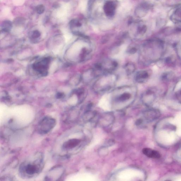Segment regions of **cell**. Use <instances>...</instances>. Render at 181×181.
Masks as SVG:
<instances>
[{"label": "cell", "instance_id": "cell-14", "mask_svg": "<svg viewBox=\"0 0 181 181\" xmlns=\"http://www.w3.org/2000/svg\"><path fill=\"white\" fill-rule=\"evenodd\" d=\"M137 52V49L136 48L134 47H132L129 48L128 50H127V52L129 53V54H134Z\"/></svg>", "mask_w": 181, "mask_h": 181}, {"label": "cell", "instance_id": "cell-2", "mask_svg": "<svg viewBox=\"0 0 181 181\" xmlns=\"http://www.w3.org/2000/svg\"><path fill=\"white\" fill-rule=\"evenodd\" d=\"M56 124V121L54 119L50 116L45 117L38 124V131L40 134H47L54 128Z\"/></svg>", "mask_w": 181, "mask_h": 181}, {"label": "cell", "instance_id": "cell-3", "mask_svg": "<svg viewBox=\"0 0 181 181\" xmlns=\"http://www.w3.org/2000/svg\"><path fill=\"white\" fill-rule=\"evenodd\" d=\"M116 2L113 1H107L104 6V11L107 16H113L115 14L116 7Z\"/></svg>", "mask_w": 181, "mask_h": 181}, {"label": "cell", "instance_id": "cell-4", "mask_svg": "<svg viewBox=\"0 0 181 181\" xmlns=\"http://www.w3.org/2000/svg\"><path fill=\"white\" fill-rule=\"evenodd\" d=\"M80 140L77 139H72L69 140L63 144V148L64 149L67 150L73 148L77 146L80 143Z\"/></svg>", "mask_w": 181, "mask_h": 181}, {"label": "cell", "instance_id": "cell-6", "mask_svg": "<svg viewBox=\"0 0 181 181\" xmlns=\"http://www.w3.org/2000/svg\"><path fill=\"white\" fill-rule=\"evenodd\" d=\"M149 78V74L146 71H139L136 74V80L139 83H143Z\"/></svg>", "mask_w": 181, "mask_h": 181}, {"label": "cell", "instance_id": "cell-12", "mask_svg": "<svg viewBox=\"0 0 181 181\" xmlns=\"http://www.w3.org/2000/svg\"><path fill=\"white\" fill-rule=\"evenodd\" d=\"M174 19L178 21L181 22V9H178L175 12Z\"/></svg>", "mask_w": 181, "mask_h": 181}, {"label": "cell", "instance_id": "cell-13", "mask_svg": "<svg viewBox=\"0 0 181 181\" xmlns=\"http://www.w3.org/2000/svg\"><path fill=\"white\" fill-rule=\"evenodd\" d=\"M40 35V32L38 30H36L33 32L32 36L34 38H37L39 37Z\"/></svg>", "mask_w": 181, "mask_h": 181}, {"label": "cell", "instance_id": "cell-7", "mask_svg": "<svg viewBox=\"0 0 181 181\" xmlns=\"http://www.w3.org/2000/svg\"><path fill=\"white\" fill-rule=\"evenodd\" d=\"M120 95L118 96L117 100L119 101L124 102L127 101L131 97V93L129 92L124 91L123 93H120Z\"/></svg>", "mask_w": 181, "mask_h": 181}, {"label": "cell", "instance_id": "cell-5", "mask_svg": "<svg viewBox=\"0 0 181 181\" xmlns=\"http://www.w3.org/2000/svg\"><path fill=\"white\" fill-rule=\"evenodd\" d=\"M143 152L148 157L153 158V159H159L161 156L159 153L154 150L145 148L143 150Z\"/></svg>", "mask_w": 181, "mask_h": 181}, {"label": "cell", "instance_id": "cell-1", "mask_svg": "<svg viewBox=\"0 0 181 181\" xmlns=\"http://www.w3.org/2000/svg\"><path fill=\"white\" fill-rule=\"evenodd\" d=\"M44 157L41 153H36L20 165L19 172L22 178H30L37 176L44 167Z\"/></svg>", "mask_w": 181, "mask_h": 181}, {"label": "cell", "instance_id": "cell-11", "mask_svg": "<svg viewBox=\"0 0 181 181\" xmlns=\"http://www.w3.org/2000/svg\"><path fill=\"white\" fill-rule=\"evenodd\" d=\"M71 27H80L81 26V23L76 20H71L70 23Z\"/></svg>", "mask_w": 181, "mask_h": 181}, {"label": "cell", "instance_id": "cell-15", "mask_svg": "<svg viewBox=\"0 0 181 181\" xmlns=\"http://www.w3.org/2000/svg\"><path fill=\"white\" fill-rule=\"evenodd\" d=\"M142 122V120L141 119H138L136 122V124L137 125H139L141 124Z\"/></svg>", "mask_w": 181, "mask_h": 181}, {"label": "cell", "instance_id": "cell-9", "mask_svg": "<svg viewBox=\"0 0 181 181\" xmlns=\"http://www.w3.org/2000/svg\"><path fill=\"white\" fill-rule=\"evenodd\" d=\"M124 69L127 75H129L134 72L136 67L133 63L129 62L126 64L125 66Z\"/></svg>", "mask_w": 181, "mask_h": 181}, {"label": "cell", "instance_id": "cell-10", "mask_svg": "<svg viewBox=\"0 0 181 181\" xmlns=\"http://www.w3.org/2000/svg\"><path fill=\"white\" fill-rule=\"evenodd\" d=\"M36 10L38 14H41L43 13L45 11V7L43 5H38L36 7Z\"/></svg>", "mask_w": 181, "mask_h": 181}, {"label": "cell", "instance_id": "cell-8", "mask_svg": "<svg viewBox=\"0 0 181 181\" xmlns=\"http://www.w3.org/2000/svg\"><path fill=\"white\" fill-rule=\"evenodd\" d=\"M12 26V22L9 20H6L2 22L1 25V28L2 31L8 32L11 29Z\"/></svg>", "mask_w": 181, "mask_h": 181}]
</instances>
